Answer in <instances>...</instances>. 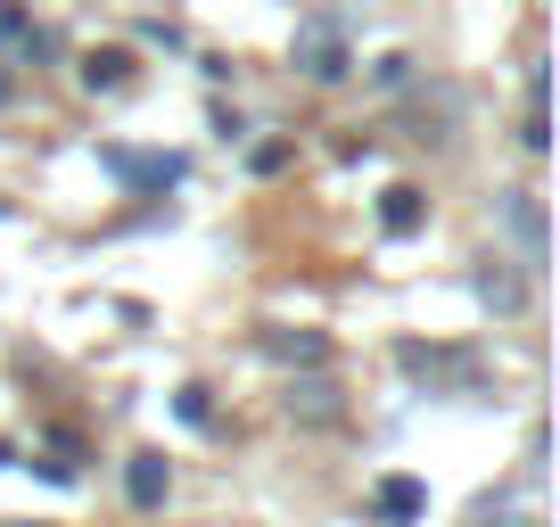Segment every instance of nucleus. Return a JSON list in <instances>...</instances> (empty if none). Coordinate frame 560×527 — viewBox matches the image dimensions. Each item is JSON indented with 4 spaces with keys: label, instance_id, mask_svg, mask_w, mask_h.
Wrapping results in <instances>:
<instances>
[{
    "label": "nucleus",
    "instance_id": "f257e3e1",
    "mask_svg": "<svg viewBox=\"0 0 560 527\" xmlns=\"http://www.w3.org/2000/svg\"><path fill=\"white\" fill-rule=\"evenodd\" d=\"M494 223L511 231V247H520L527 272H544V264H552V223H544V198H536V190H503V198H494Z\"/></svg>",
    "mask_w": 560,
    "mask_h": 527
},
{
    "label": "nucleus",
    "instance_id": "f03ea898",
    "mask_svg": "<svg viewBox=\"0 0 560 527\" xmlns=\"http://www.w3.org/2000/svg\"><path fill=\"white\" fill-rule=\"evenodd\" d=\"M298 67H305V83H347L354 50H347V34H338V25L305 17V25H298Z\"/></svg>",
    "mask_w": 560,
    "mask_h": 527
},
{
    "label": "nucleus",
    "instance_id": "7ed1b4c3",
    "mask_svg": "<svg viewBox=\"0 0 560 527\" xmlns=\"http://www.w3.org/2000/svg\"><path fill=\"white\" fill-rule=\"evenodd\" d=\"M396 363L412 371V379H445V387H470V379H478V363H470L462 347H412V338H404Z\"/></svg>",
    "mask_w": 560,
    "mask_h": 527
},
{
    "label": "nucleus",
    "instance_id": "20e7f679",
    "mask_svg": "<svg viewBox=\"0 0 560 527\" xmlns=\"http://www.w3.org/2000/svg\"><path fill=\"white\" fill-rule=\"evenodd\" d=\"M478 305H494V314H520V305H527V264L511 272L503 256H487V264H478Z\"/></svg>",
    "mask_w": 560,
    "mask_h": 527
},
{
    "label": "nucleus",
    "instance_id": "39448f33",
    "mask_svg": "<svg viewBox=\"0 0 560 527\" xmlns=\"http://www.w3.org/2000/svg\"><path fill=\"white\" fill-rule=\"evenodd\" d=\"M338 412H347V405H338V379H298V387H289V421H305V429H330Z\"/></svg>",
    "mask_w": 560,
    "mask_h": 527
},
{
    "label": "nucleus",
    "instance_id": "423d86ee",
    "mask_svg": "<svg viewBox=\"0 0 560 527\" xmlns=\"http://www.w3.org/2000/svg\"><path fill=\"white\" fill-rule=\"evenodd\" d=\"M107 174L116 181H132V190H165V181L182 174L174 157H132V149H107Z\"/></svg>",
    "mask_w": 560,
    "mask_h": 527
},
{
    "label": "nucleus",
    "instance_id": "0eeeda50",
    "mask_svg": "<svg viewBox=\"0 0 560 527\" xmlns=\"http://www.w3.org/2000/svg\"><path fill=\"white\" fill-rule=\"evenodd\" d=\"M165 487H174V470H165V454H132V470H124V494H132L140 511H158Z\"/></svg>",
    "mask_w": 560,
    "mask_h": 527
},
{
    "label": "nucleus",
    "instance_id": "6e6552de",
    "mask_svg": "<svg viewBox=\"0 0 560 527\" xmlns=\"http://www.w3.org/2000/svg\"><path fill=\"white\" fill-rule=\"evenodd\" d=\"M264 354H280V363H322L330 347H322L314 330H264Z\"/></svg>",
    "mask_w": 560,
    "mask_h": 527
},
{
    "label": "nucleus",
    "instance_id": "1a4fd4ad",
    "mask_svg": "<svg viewBox=\"0 0 560 527\" xmlns=\"http://www.w3.org/2000/svg\"><path fill=\"white\" fill-rule=\"evenodd\" d=\"M124 74H132V58H124V50H91L83 58V83L91 91H124Z\"/></svg>",
    "mask_w": 560,
    "mask_h": 527
},
{
    "label": "nucleus",
    "instance_id": "9d476101",
    "mask_svg": "<svg viewBox=\"0 0 560 527\" xmlns=\"http://www.w3.org/2000/svg\"><path fill=\"white\" fill-rule=\"evenodd\" d=\"M420 503H429V494H420L412 478H387V487H380V511H387V519H420Z\"/></svg>",
    "mask_w": 560,
    "mask_h": 527
},
{
    "label": "nucleus",
    "instance_id": "9b49d317",
    "mask_svg": "<svg viewBox=\"0 0 560 527\" xmlns=\"http://www.w3.org/2000/svg\"><path fill=\"white\" fill-rule=\"evenodd\" d=\"M380 223H387V231H396V239H404V231H420V190H387V207H380Z\"/></svg>",
    "mask_w": 560,
    "mask_h": 527
},
{
    "label": "nucleus",
    "instance_id": "f8f14e48",
    "mask_svg": "<svg viewBox=\"0 0 560 527\" xmlns=\"http://www.w3.org/2000/svg\"><path fill=\"white\" fill-rule=\"evenodd\" d=\"M74 461H83V437L58 429V437H50V478H74Z\"/></svg>",
    "mask_w": 560,
    "mask_h": 527
},
{
    "label": "nucleus",
    "instance_id": "ddd939ff",
    "mask_svg": "<svg viewBox=\"0 0 560 527\" xmlns=\"http://www.w3.org/2000/svg\"><path fill=\"white\" fill-rule=\"evenodd\" d=\"M478 527H536V519H520V511H487Z\"/></svg>",
    "mask_w": 560,
    "mask_h": 527
}]
</instances>
